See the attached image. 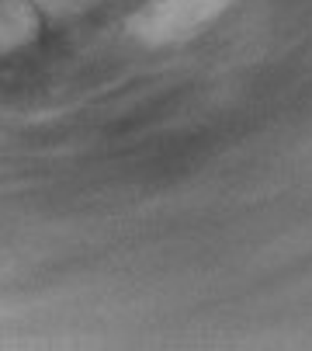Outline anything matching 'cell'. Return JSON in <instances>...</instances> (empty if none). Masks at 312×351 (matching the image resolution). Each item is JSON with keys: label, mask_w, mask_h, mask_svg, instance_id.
I'll use <instances>...</instances> for the list:
<instances>
[{"label": "cell", "mask_w": 312, "mask_h": 351, "mask_svg": "<svg viewBox=\"0 0 312 351\" xmlns=\"http://www.w3.org/2000/svg\"><path fill=\"white\" fill-rule=\"evenodd\" d=\"M233 4L236 0H149L142 11L132 14L129 32L132 38L149 42V45L181 42V38H191L208 21H216Z\"/></svg>", "instance_id": "6da1fadb"}]
</instances>
